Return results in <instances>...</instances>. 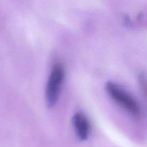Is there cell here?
I'll return each mask as SVG.
<instances>
[{
	"label": "cell",
	"instance_id": "cell-3",
	"mask_svg": "<svg viewBox=\"0 0 147 147\" xmlns=\"http://www.w3.org/2000/svg\"><path fill=\"white\" fill-rule=\"evenodd\" d=\"M72 124L78 138L81 140H86L90 133V123L86 116L81 112L75 113L72 117Z\"/></svg>",
	"mask_w": 147,
	"mask_h": 147
},
{
	"label": "cell",
	"instance_id": "cell-2",
	"mask_svg": "<svg viewBox=\"0 0 147 147\" xmlns=\"http://www.w3.org/2000/svg\"><path fill=\"white\" fill-rule=\"evenodd\" d=\"M64 78V69L61 63L53 65L47 84L45 100L49 107H53L57 101Z\"/></svg>",
	"mask_w": 147,
	"mask_h": 147
},
{
	"label": "cell",
	"instance_id": "cell-1",
	"mask_svg": "<svg viewBox=\"0 0 147 147\" xmlns=\"http://www.w3.org/2000/svg\"><path fill=\"white\" fill-rule=\"evenodd\" d=\"M110 96L122 107L134 117H139L141 110L137 102L126 90L117 84L108 82L105 86Z\"/></svg>",
	"mask_w": 147,
	"mask_h": 147
}]
</instances>
